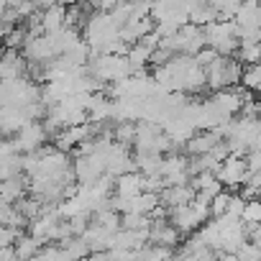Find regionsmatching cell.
I'll return each instance as SVG.
<instances>
[{"mask_svg": "<svg viewBox=\"0 0 261 261\" xmlns=\"http://www.w3.org/2000/svg\"><path fill=\"white\" fill-rule=\"evenodd\" d=\"M241 218H243L246 223H261V202H258V200H256V202H246Z\"/></svg>", "mask_w": 261, "mask_h": 261, "instance_id": "ba28073f", "label": "cell"}, {"mask_svg": "<svg viewBox=\"0 0 261 261\" xmlns=\"http://www.w3.org/2000/svg\"><path fill=\"white\" fill-rule=\"evenodd\" d=\"M57 3H62V0H34V6L41 8V11H46V8H51V6H57Z\"/></svg>", "mask_w": 261, "mask_h": 261, "instance_id": "9c48e42d", "label": "cell"}, {"mask_svg": "<svg viewBox=\"0 0 261 261\" xmlns=\"http://www.w3.org/2000/svg\"><path fill=\"white\" fill-rule=\"evenodd\" d=\"M23 190H26V182L16 174V177H8V179H0V202H16L23 197Z\"/></svg>", "mask_w": 261, "mask_h": 261, "instance_id": "3957f363", "label": "cell"}, {"mask_svg": "<svg viewBox=\"0 0 261 261\" xmlns=\"http://www.w3.org/2000/svg\"><path fill=\"white\" fill-rule=\"evenodd\" d=\"M49 139V130L41 125V123H36V120H31V123H26L21 130H18V136H16V149L18 151H39V146L44 144Z\"/></svg>", "mask_w": 261, "mask_h": 261, "instance_id": "6da1fadb", "label": "cell"}, {"mask_svg": "<svg viewBox=\"0 0 261 261\" xmlns=\"http://www.w3.org/2000/svg\"><path fill=\"white\" fill-rule=\"evenodd\" d=\"M41 246V238H36V236H29V238H18V246L13 248L16 253H18V258H29V256H34L36 253V248Z\"/></svg>", "mask_w": 261, "mask_h": 261, "instance_id": "52a82bcc", "label": "cell"}, {"mask_svg": "<svg viewBox=\"0 0 261 261\" xmlns=\"http://www.w3.org/2000/svg\"><path fill=\"white\" fill-rule=\"evenodd\" d=\"M220 179L228 182V185H238L246 179V164L241 159H228L223 164V172H220Z\"/></svg>", "mask_w": 261, "mask_h": 261, "instance_id": "277c9868", "label": "cell"}, {"mask_svg": "<svg viewBox=\"0 0 261 261\" xmlns=\"http://www.w3.org/2000/svg\"><path fill=\"white\" fill-rule=\"evenodd\" d=\"M39 21H41L44 34H46V36H54V34H59L62 29H67V8H64L62 3H57V6L46 8L44 13H39Z\"/></svg>", "mask_w": 261, "mask_h": 261, "instance_id": "7a4b0ae2", "label": "cell"}, {"mask_svg": "<svg viewBox=\"0 0 261 261\" xmlns=\"http://www.w3.org/2000/svg\"><path fill=\"white\" fill-rule=\"evenodd\" d=\"M238 57L246 64L261 62V41H238Z\"/></svg>", "mask_w": 261, "mask_h": 261, "instance_id": "5b68a950", "label": "cell"}, {"mask_svg": "<svg viewBox=\"0 0 261 261\" xmlns=\"http://www.w3.org/2000/svg\"><path fill=\"white\" fill-rule=\"evenodd\" d=\"M141 177H130V174H125L123 179H120V185H118V190H120V195L125 197V200H130V197H136V195H141Z\"/></svg>", "mask_w": 261, "mask_h": 261, "instance_id": "8992f818", "label": "cell"}]
</instances>
